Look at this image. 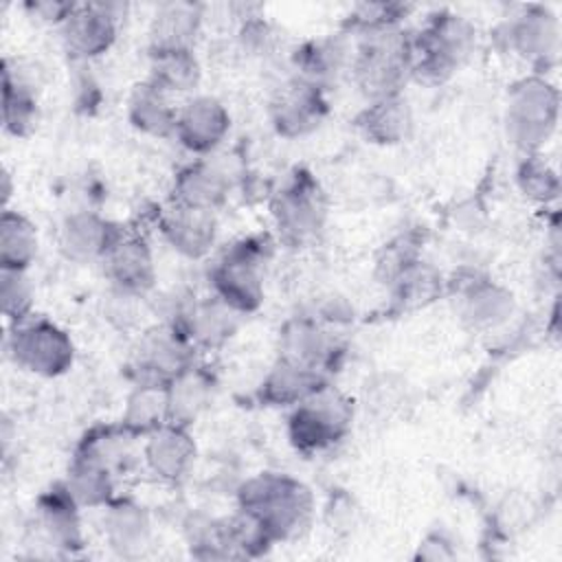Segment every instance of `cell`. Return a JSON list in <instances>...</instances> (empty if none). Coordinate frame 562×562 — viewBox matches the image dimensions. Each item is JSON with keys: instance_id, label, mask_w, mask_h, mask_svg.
<instances>
[{"instance_id": "obj_5", "label": "cell", "mask_w": 562, "mask_h": 562, "mask_svg": "<svg viewBox=\"0 0 562 562\" xmlns=\"http://www.w3.org/2000/svg\"><path fill=\"white\" fill-rule=\"evenodd\" d=\"M353 406L347 395L325 384L296 406L288 417V437L303 454H314L338 443L351 428Z\"/></svg>"}, {"instance_id": "obj_10", "label": "cell", "mask_w": 562, "mask_h": 562, "mask_svg": "<svg viewBox=\"0 0 562 562\" xmlns=\"http://www.w3.org/2000/svg\"><path fill=\"white\" fill-rule=\"evenodd\" d=\"M123 4L86 2L77 4L59 26L64 50L77 61H90L112 48L119 33V18Z\"/></svg>"}, {"instance_id": "obj_1", "label": "cell", "mask_w": 562, "mask_h": 562, "mask_svg": "<svg viewBox=\"0 0 562 562\" xmlns=\"http://www.w3.org/2000/svg\"><path fill=\"white\" fill-rule=\"evenodd\" d=\"M239 509L250 514L272 542L299 536L314 512L312 492L296 479L261 472L239 487Z\"/></svg>"}, {"instance_id": "obj_4", "label": "cell", "mask_w": 562, "mask_h": 562, "mask_svg": "<svg viewBox=\"0 0 562 562\" xmlns=\"http://www.w3.org/2000/svg\"><path fill=\"white\" fill-rule=\"evenodd\" d=\"M268 259V244L257 237H244L235 241L213 263L209 279L213 296L224 301L237 314H252L261 307L263 288V263Z\"/></svg>"}, {"instance_id": "obj_29", "label": "cell", "mask_w": 562, "mask_h": 562, "mask_svg": "<svg viewBox=\"0 0 562 562\" xmlns=\"http://www.w3.org/2000/svg\"><path fill=\"white\" fill-rule=\"evenodd\" d=\"M165 424H169L167 386L136 384L127 397L121 426L134 437H147Z\"/></svg>"}, {"instance_id": "obj_7", "label": "cell", "mask_w": 562, "mask_h": 562, "mask_svg": "<svg viewBox=\"0 0 562 562\" xmlns=\"http://www.w3.org/2000/svg\"><path fill=\"white\" fill-rule=\"evenodd\" d=\"M558 121V90L542 77H525L507 97V138L525 154H536Z\"/></svg>"}, {"instance_id": "obj_37", "label": "cell", "mask_w": 562, "mask_h": 562, "mask_svg": "<svg viewBox=\"0 0 562 562\" xmlns=\"http://www.w3.org/2000/svg\"><path fill=\"white\" fill-rule=\"evenodd\" d=\"M419 250H422L419 239L413 233L397 235L389 244H384V248L375 261V272L382 279V283L391 285L406 268L417 263L422 259Z\"/></svg>"}, {"instance_id": "obj_27", "label": "cell", "mask_w": 562, "mask_h": 562, "mask_svg": "<svg viewBox=\"0 0 562 562\" xmlns=\"http://www.w3.org/2000/svg\"><path fill=\"white\" fill-rule=\"evenodd\" d=\"M176 116H178V108L171 105L169 94L149 81L136 86V90L127 101L130 123L138 132L149 136H160V138L173 136Z\"/></svg>"}, {"instance_id": "obj_30", "label": "cell", "mask_w": 562, "mask_h": 562, "mask_svg": "<svg viewBox=\"0 0 562 562\" xmlns=\"http://www.w3.org/2000/svg\"><path fill=\"white\" fill-rule=\"evenodd\" d=\"M149 83L167 94L195 90L202 70L193 50H154L149 53Z\"/></svg>"}, {"instance_id": "obj_31", "label": "cell", "mask_w": 562, "mask_h": 562, "mask_svg": "<svg viewBox=\"0 0 562 562\" xmlns=\"http://www.w3.org/2000/svg\"><path fill=\"white\" fill-rule=\"evenodd\" d=\"M77 512L79 505L64 483L55 485L40 498V525L53 544L70 547L81 540Z\"/></svg>"}, {"instance_id": "obj_28", "label": "cell", "mask_w": 562, "mask_h": 562, "mask_svg": "<svg viewBox=\"0 0 562 562\" xmlns=\"http://www.w3.org/2000/svg\"><path fill=\"white\" fill-rule=\"evenodd\" d=\"M40 250L35 224L13 209H2L0 215V268L29 270Z\"/></svg>"}, {"instance_id": "obj_38", "label": "cell", "mask_w": 562, "mask_h": 562, "mask_svg": "<svg viewBox=\"0 0 562 562\" xmlns=\"http://www.w3.org/2000/svg\"><path fill=\"white\" fill-rule=\"evenodd\" d=\"M516 180L520 191L536 202H549L558 195L555 171L538 156V151L525 154V160L516 171Z\"/></svg>"}, {"instance_id": "obj_15", "label": "cell", "mask_w": 562, "mask_h": 562, "mask_svg": "<svg viewBox=\"0 0 562 562\" xmlns=\"http://www.w3.org/2000/svg\"><path fill=\"white\" fill-rule=\"evenodd\" d=\"M158 231L182 257L202 259L217 239V220L213 211L171 202L158 217Z\"/></svg>"}, {"instance_id": "obj_25", "label": "cell", "mask_w": 562, "mask_h": 562, "mask_svg": "<svg viewBox=\"0 0 562 562\" xmlns=\"http://www.w3.org/2000/svg\"><path fill=\"white\" fill-rule=\"evenodd\" d=\"M327 384L323 371L279 358L261 382V400L272 406H296Z\"/></svg>"}, {"instance_id": "obj_19", "label": "cell", "mask_w": 562, "mask_h": 562, "mask_svg": "<svg viewBox=\"0 0 562 562\" xmlns=\"http://www.w3.org/2000/svg\"><path fill=\"white\" fill-rule=\"evenodd\" d=\"M237 314L231 310L224 301L217 296H209L202 301H191L184 305L169 325L178 327L191 342L193 347H220L224 345L237 329Z\"/></svg>"}, {"instance_id": "obj_6", "label": "cell", "mask_w": 562, "mask_h": 562, "mask_svg": "<svg viewBox=\"0 0 562 562\" xmlns=\"http://www.w3.org/2000/svg\"><path fill=\"white\" fill-rule=\"evenodd\" d=\"M7 351L11 360L42 378H57L72 367L75 345L70 336L48 318L29 316L9 325Z\"/></svg>"}, {"instance_id": "obj_14", "label": "cell", "mask_w": 562, "mask_h": 562, "mask_svg": "<svg viewBox=\"0 0 562 562\" xmlns=\"http://www.w3.org/2000/svg\"><path fill=\"white\" fill-rule=\"evenodd\" d=\"M228 130L231 114L226 105L211 94H198L178 108L173 136L191 154L206 156L224 143Z\"/></svg>"}, {"instance_id": "obj_13", "label": "cell", "mask_w": 562, "mask_h": 562, "mask_svg": "<svg viewBox=\"0 0 562 562\" xmlns=\"http://www.w3.org/2000/svg\"><path fill=\"white\" fill-rule=\"evenodd\" d=\"M327 116L325 90L294 77L270 101V121L285 138H301L321 127Z\"/></svg>"}, {"instance_id": "obj_8", "label": "cell", "mask_w": 562, "mask_h": 562, "mask_svg": "<svg viewBox=\"0 0 562 562\" xmlns=\"http://www.w3.org/2000/svg\"><path fill=\"white\" fill-rule=\"evenodd\" d=\"M270 213L281 239L290 246L314 241L327 220V202L312 173L296 169L288 182L274 191Z\"/></svg>"}, {"instance_id": "obj_23", "label": "cell", "mask_w": 562, "mask_h": 562, "mask_svg": "<svg viewBox=\"0 0 562 562\" xmlns=\"http://www.w3.org/2000/svg\"><path fill=\"white\" fill-rule=\"evenodd\" d=\"M37 123V92L35 83L24 70L11 66V59L2 61V127L15 138H24Z\"/></svg>"}, {"instance_id": "obj_32", "label": "cell", "mask_w": 562, "mask_h": 562, "mask_svg": "<svg viewBox=\"0 0 562 562\" xmlns=\"http://www.w3.org/2000/svg\"><path fill=\"white\" fill-rule=\"evenodd\" d=\"M105 536L121 553L140 551L149 540V518L145 509L132 501H110L105 505Z\"/></svg>"}, {"instance_id": "obj_20", "label": "cell", "mask_w": 562, "mask_h": 562, "mask_svg": "<svg viewBox=\"0 0 562 562\" xmlns=\"http://www.w3.org/2000/svg\"><path fill=\"white\" fill-rule=\"evenodd\" d=\"M204 7L195 2H165L156 9L149 24V53L193 50L200 33Z\"/></svg>"}, {"instance_id": "obj_35", "label": "cell", "mask_w": 562, "mask_h": 562, "mask_svg": "<svg viewBox=\"0 0 562 562\" xmlns=\"http://www.w3.org/2000/svg\"><path fill=\"white\" fill-rule=\"evenodd\" d=\"M209 393H211V382L195 367L178 375L167 386L169 424L189 428L193 419L200 415V411L206 406Z\"/></svg>"}, {"instance_id": "obj_11", "label": "cell", "mask_w": 562, "mask_h": 562, "mask_svg": "<svg viewBox=\"0 0 562 562\" xmlns=\"http://www.w3.org/2000/svg\"><path fill=\"white\" fill-rule=\"evenodd\" d=\"M99 263L114 292L143 299L156 285L154 255L140 235L123 231Z\"/></svg>"}, {"instance_id": "obj_16", "label": "cell", "mask_w": 562, "mask_h": 562, "mask_svg": "<svg viewBox=\"0 0 562 562\" xmlns=\"http://www.w3.org/2000/svg\"><path fill=\"white\" fill-rule=\"evenodd\" d=\"M143 459L147 470L167 483H178L189 476L195 463V443L187 426L165 424L147 435Z\"/></svg>"}, {"instance_id": "obj_34", "label": "cell", "mask_w": 562, "mask_h": 562, "mask_svg": "<svg viewBox=\"0 0 562 562\" xmlns=\"http://www.w3.org/2000/svg\"><path fill=\"white\" fill-rule=\"evenodd\" d=\"M446 281L437 268H432L426 261H417L411 268H406L389 288L393 292V303L397 310H417L426 303L435 301Z\"/></svg>"}, {"instance_id": "obj_17", "label": "cell", "mask_w": 562, "mask_h": 562, "mask_svg": "<svg viewBox=\"0 0 562 562\" xmlns=\"http://www.w3.org/2000/svg\"><path fill=\"white\" fill-rule=\"evenodd\" d=\"M336 353L334 336L314 316H296L279 331V358L288 362L325 373Z\"/></svg>"}, {"instance_id": "obj_21", "label": "cell", "mask_w": 562, "mask_h": 562, "mask_svg": "<svg viewBox=\"0 0 562 562\" xmlns=\"http://www.w3.org/2000/svg\"><path fill=\"white\" fill-rule=\"evenodd\" d=\"M231 191L228 176L211 160H195L182 167L173 180L171 202L213 211L220 209Z\"/></svg>"}, {"instance_id": "obj_36", "label": "cell", "mask_w": 562, "mask_h": 562, "mask_svg": "<svg viewBox=\"0 0 562 562\" xmlns=\"http://www.w3.org/2000/svg\"><path fill=\"white\" fill-rule=\"evenodd\" d=\"M26 272L29 270L0 268V303H2V316L9 325L20 323L33 314L35 288Z\"/></svg>"}, {"instance_id": "obj_18", "label": "cell", "mask_w": 562, "mask_h": 562, "mask_svg": "<svg viewBox=\"0 0 562 562\" xmlns=\"http://www.w3.org/2000/svg\"><path fill=\"white\" fill-rule=\"evenodd\" d=\"M121 233L123 228L94 211H75L61 222L59 248L68 259L79 263L101 261Z\"/></svg>"}, {"instance_id": "obj_3", "label": "cell", "mask_w": 562, "mask_h": 562, "mask_svg": "<svg viewBox=\"0 0 562 562\" xmlns=\"http://www.w3.org/2000/svg\"><path fill=\"white\" fill-rule=\"evenodd\" d=\"M474 46V24L459 13L439 11L413 35L411 77L426 86H441L470 59Z\"/></svg>"}, {"instance_id": "obj_22", "label": "cell", "mask_w": 562, "mask_h": 562, "mask_svg": "<svg viewBox=\"0 0 562 562\" xmlns=\"http://www.w3.org/2000/svg\"><path fill=\"white\" fill-rule=\"evenodd\" d=\"M349 42L345 35H331L325 40H314L303 44L294 53L296 77L327 90L338 75L351 64Z\"/></svg>"}, {"instance_id": "obj_26", "label": "cell", "mask_w": 562, "mask_h": 562, "mask_svg": "<svg viewBox=\"0 0 562 562\" xmlns=\"http://www.w3.org/2000/svg\"><path fill=\"white\" fill-rule=\"evenodd\" d=\"M514 312V296L490 279H472L461 290V316L474 329L503 325Z\"/></svg>"}, {"instance_id": "obj_9", "label": "cell", "mask_w": 562, "mask_h": 562, "mask_svg": "<svg viewBox=\"0 0 562 562\" xmlns=\"http://www.w3.org/2000/svg\"><path fill=\"white\" fill-rule=\"evenodd\" d=\"M193 342L178 327L165 323L140 336L132 353V371L136 384L169 386L178 375L193 367Z\"/></svg>"}, {"instance_id": "obj_2", "label": "cell", "mask_w": 562, "mask_h": 562, "mask_svg": "<svg viewBox=\"0 0 562 562\" xmlns=\"http://www.w3.org/2000/svg\"><path fill=\"white\" fill-rule=\"evenodd\" d=\"M349 68L356 86L371 101L402 94L413 68V35L402 24L358 33Z\"/></svg>"}, {"instance_id": "obj_39", "label": "cell", "mask_w": 562, "mask_h": 562, "mask_svg": "<svg viewBox=\"0 0 562 562\" xmlns=\"http://www.w3.org/2000/svg\"><path fill=\"white\" fill-rule=\"evenodd\" d=\"M77 4L75 2H57V0H40V2H31L29 9L31 13L48 24H55L57 29L64 24V20L72 13Z\"/></svg>"}, {"instance_id": "obj_12", "label": "cell", "mask_w": 562, "mask_h": 562, "mask_svg": "<svg viewBox=\"0 0 562 562\" xmlns=\"http://www.w3.org/2000/svg\"><path fill=\"white\" fill-rule=\"evenodd\" d=\"M501 40L516 57L531 64H544L558 50L560 24L547 7L529 4L503 22Z\"/></svg>"}, {"instance_id": "obj_40", "label": "cell", "mask_w": 562, "mask_h": 562, "mask_svg": "<svg viewBox=\"0 0 562 562\" xmlns=\"http://www.w3.org/2000/svg\"><path fill=\"white\" fill-rule=\"evenodd\" d=\"M11 191H13V187H11V173L4 169L2 171V209H9V198H11Z\"/></svg>"}, {"instance_id": "obj_33", "label": "cell", "mask_w": 562, "mask_h": 562, "mask_svg": "<svg viewBox=\"0 0 562 562\" xmlns=\"http://www.w3.org/2000/svg\"><path fill=\"white\" fill-rule=\"evenodd\" d=\"M112 479L108 468L77 452L64 485L79 507H105L112 501Z\"/></svg>"}, {"instance_id": "obj_24", "label": "cell", "mask_w": 562, "mask_h": 562, "mask_svg": "<svg viewBox=\"0 0 562 562\" xmlns=\"http://www.w3.org/2000/svg\"><path fill=\"white\" fill-rule=\"evenodd\" d=\"M358 127L364 134V138L375 145H397L411 134V105L402 94L373 99L360 112Z\"/></svg>"}]
</instances>
